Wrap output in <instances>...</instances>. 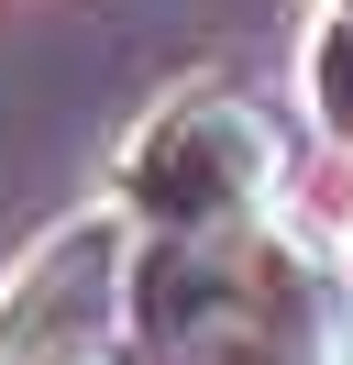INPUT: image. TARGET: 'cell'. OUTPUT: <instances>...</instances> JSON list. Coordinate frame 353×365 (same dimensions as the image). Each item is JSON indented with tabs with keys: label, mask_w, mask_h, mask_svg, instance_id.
<instances>
[{
	"label": "cell",
	"mask_w": 353,
	"mask_h": 365,
	"mask_svg": "<svg viewBox=\"0 0 353 365\" xmlns=\"http://www.w3.org/2000/svg\"><path fill=\"white\" fill-rule=\"evenodd\" d=\"M287 188V144L254 100H166L144 133L122 144V210L144 232H176V244H221V232H254Z\"/></svg>",
	"instance_id": "6da1fadb"
},
{
	"label": "cell",
	"mask_w": 353,
	"mask_h": 365,
	"mask_svg": "<svg viewBox=\"0 0 353 365\" xmlns=\"http://www.w3.org/2000/svg\"><path fill=\"white\" fill-rule=\"evenodd\" d=\"M132 255H122V222H78L11 277L0 299V365H66L110 310H132Z\"/></svg>",
	"instance_id": "7a4b0ae2"
},
{
	"label": "cell",
	"mask_w": 353,
	"mask_h": 365,
	"mask_svg": "<svg viewBox=\"0 0 353 365\" xmlns=\"http://www.w3.org/2000/svg\"><path fill=\"white\" fill-rule=\"evenodd\" d=\"M298 78H309V111H320L331 133L353 144V11H331V23L309 34V56H298Z\"/></svg>",
	"instance_id": "3957f363"
},
{
	"label": "cell",
	"mask_w": 353,
	"mask_h": 365,
	"mask_svg": "<svg viewBox=\"0 0 353 365\" xmlns=\"http://www.w3.org/2000/svg\"><path fill=\"white\" fill-rule=\"evenodd\" d=\"M66 365H100V354H66Z\"/></svg>",
	"instance_id": "277c9868"
},
{
	"label": "cell",
	"mask_w": 353,
	"mask_h": 365,
	"mask_svg": "<svg viewBox=\"0 0 353 365\" xmlns=\"http://www.w3.org/2000/svg\"><path fill=\"white\" fill-rule=\"evenodd\" d=\"M331 11H353V0H331Z\"/></svg>",
	"instance_id": "5b68a950"
},
{
	"label": "cell",
	"mask_w": 353,
	"mask_h": 365,
	"mask_svg": "<svg viewBox=\"0 0 353 365\" xmlns=\"http://www.w3.org/2000/svg\"><path fill=\"white\" fill-rule=\"evenodd\" d=\"M342 266H353V244H342Z\"/></svg>",
	"instance_id": "8992f818"
}]
</instances>
